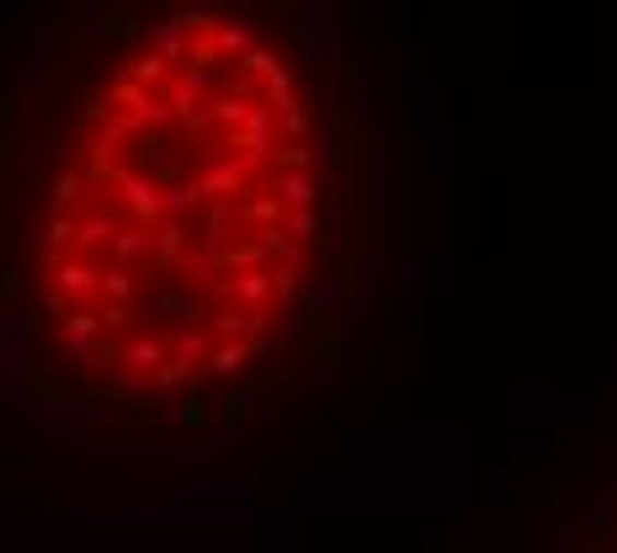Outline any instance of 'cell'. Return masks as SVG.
<instances>
[{
    "instance_id": "6da1fadb",
    "label": "cell",
    "mask_w": 617,
    "mask_h": 553,
    "mask_svg": "<svg viewBox=\"0 0 617 553\" xmlns=\"http://www.w3.org/2000/svg\"><path fill=\"white\" fill-rule=\"evenodd\" d=\"M315 118L283 54L170 16L91 102L38 239V298L102 384L170 395L272 346L320 245Z\"/></svg>"
}]
</instances>
